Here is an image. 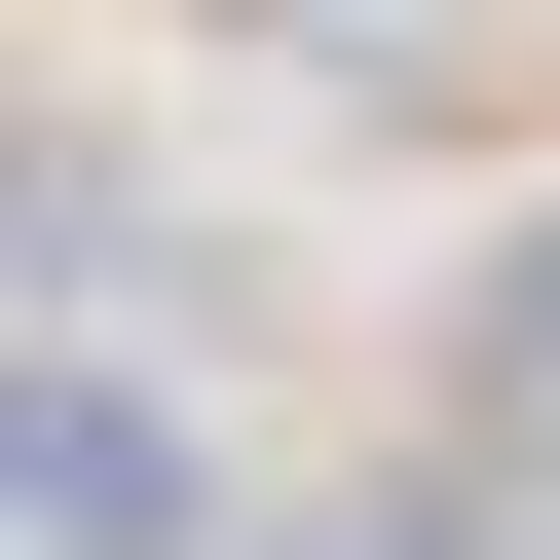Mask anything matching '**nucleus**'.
I'll list each match as a JSON object with an SVG mask.
<instances>
[{
    "mask_svg": "<svg viewBox=\"0 0 560 560\" xmlns=\"http://www.w3.org/2000/svg\"><path fill=\"white\" fill-rule=\"evenodd\" d=\"M448 486L560 523V224H486V300H448Z\"/></svg>",
    "mask_w": 560,
    "mask_h": 560,
    "instance_id": "obj_2",
    "label": "nucleus"
},
{
    "mask_svg": "<svg viewBox=\"0 0 560 560\" xmlns=\"http://www.w3.org/2000/svg\"><path fill=\"white\" fill-rule=\"evenodd\" d=\"M0 523H75V560H187V411L75 374V337H0Z\"/></svg>",
    "mask_w": 560,
    "mask_h": 560,
    "instance_id": "obj_1",
    "label": "nucleus"
}]
</instances>
